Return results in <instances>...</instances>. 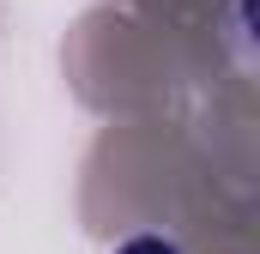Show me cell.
<instances>
[{
	"label": "cell",
	"mask_w": 260,
	"mask_h": 254,
	"mask_svg": "<svg viewBox=\"0 0 260 254\" xmlns=\"http://www.w3.org/2000/svg\"><path fill=\"white\" fill-rule=\"evenodd\" d=\"M115 254H182L176 242H164V236H133V242H121Z\"/></svg>",
	"instance_id": "cell-1"
}]
</instances>
